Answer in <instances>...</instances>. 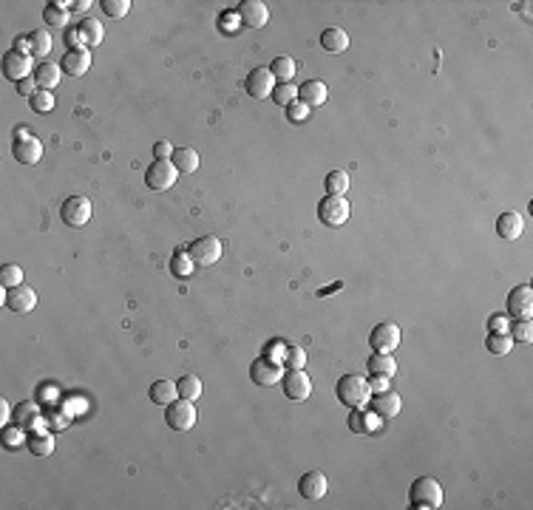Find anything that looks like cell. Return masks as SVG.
I'll use <instances>...</instances> for the list:
<instances>
[{
	"label": "cell",
	"mask_w": 533,
	"mask_h": 510,
	"mask_svg": "<svg viewBox=\"0 0 533 510\" xmlns=\"http://www.w3.org/2000/svg\"><path fill=\"white\" fill-rule=\"evenodd\" d=\"M17 94H23V97H34V94H37V82H34V77L20 80V82H17Z\"/></svg>",
	"instance_id": "f6af8a7d"
},
{
	"label": "cell",
	"mask_w": 533,
	"mask_h": 510,
	"mask_svg": "<svg viewBox=\"0 0 533 510\" xmlns=\"http://www.w3.org/2000/svg\"><path fill=\"white\" fill-rule=\"evenodd\" d=\"M508 315L511 320H531L533 315V289L528 283H519L508 292Z\"/></svg>",
	"instance_id": "9c48e42d"
},
{
	"label": "cell",
	"mask_w": 533,
	"mask_h": 510,
	"mask_svg": "<svg viewBox=\"0 0 533 510\" xmlns=\"http://www.w3.org/2000/svg\"><path fill=\"white\" fill-rule=\"evenodd\" d=\"M485 349H488L491 354H508V352L514 349V340H511L508 332H491L488 340H485Z\"/></svg>",
	"instance_id": "d590c367"
},
{
	"label": "cell",
	"mask_w": 533,
	"mask_h": 510,
	"mask_svg": "<svg viewBox=\"0 0 533 510\" xmlns=\"http://www.w3.org/2000/svg\"><path fill=\"white\" fill-rule=\"evenodd\" d=\"M236 17L247 26V28H264L269 23V9L262 0H242L236 9Z\"/></svg>",
	"instance_id": "2e32d148"
},
{
	"label": "cell",
	"mask_w": 533,
	"mask_h": 510,
	"mask_svg": "<svg viewBox=\"0 0 533 510\" xmlns=\"http://www.w3.org/2000/svg\"><path fill=\"white\" fill-rule=\"evenodd\" d=\"M60 68H63V74H68V77H82V74L91 68V51L82 48V45H71V48L63 54Z\"/></svg>",
	"instance_id": "ac0fdd59"
},
{
	"label": "cell",
	"mask_w": 533,
	"mask_h": 510,
	"mask_svg": "<svg viewBox=\"0 0 533 510\" xmlns=\"http://www.w3.org/2000/svg\"><path fill=\"white\" fill-rule=\"evenodd\" d=\"M369 406H372V414L375 417H383V420H392L403 411V397L394 391V389H386V391H377L375 397H369Z\"/></svg>",
	"instance_id": "9a60e30c"
},
{
	"label": "cell",
	"mask_w": 533,
	"mask_h": 510,
	"mask_svg": "<svg viewBox=\"0 0 533 510\" xmlns=\"http://www.w3.org/2000/svg\"><path fill=\"white\" fill-rule=\"evenodd\" d=\"M63 68L57 65V63H37V68H34V82H37V88H43V91H51V88H57L60 85V80H63V74H60Z\"/></svg>",
	"instance_id": "cb8c5ba5"
},
{
	"label": "cell",
	"mask_w": 533,
	"mask_h": 510,
	"mask_svg": "<svg viewBox=\"0 0 533 510\" xmlns=\"http://www.w3.org/2000/svg\"><path fill=\"white\" fill-rule=\"evenodd\" d=\"M321 48L329 54H343L349 48V34L340 26H329L321 31Z\"/></svg>",
	"instance_id": "603a6c76"
},
{
	"label": "cell",
	"mask_w": 533,
	"mask_h": 510,
	"mask_svg": "<svg viewBox=\"0 0 533 510\" xmlns=\"http://www.w3.org/2000/svg\"><path fill=\"white\" fill-rule=\"evenodd\" d=\"M269 71H272V77H275L278 82H289V80L295 77V60H292V57H275V60L269 63Z\"/></svg>",
	"instance_id": "836d02e7"
},
{
	"label": "cell",
	"mask_w": 533,
	"mask_h": 510,
	"mask_svg": "<svg viewBox=\"0 0 533 510\" xmlns=\"http://www.w3.org/2000/svg\"><path fill=\"white\" fill-rule=\"evenodd\" d=\"M318 219L326 227H343L349 222V202L343 196H323L318 202Z\"/></svg>",
	"instance_id": "52a82bcc"
},
{
	"label": "cell",
	"mask_w": 533,
	"mask_h": 510,
	"mask_svg": "<svg viewBox=\"0 0 533 510\" xmlns=\"http://www.w3.org/2000/svg\"><path fill=\"white\" fill-rule=\"evenodd\" d=\"M151 400H154V406H171L176 397H179V391H176V383L173 380H156L154 386H151Z\"/></svg>",
	"instance_id": "f1b7e54d"
},
{
	"label": "cell",
	"mask_w": 533,
	"mask_h": 510,
	"mask_svg": "<svg viewBox=\"0 0 533 510\" xmlns=\"http://www.w3.org/2000/svg\"><path fill=\"white\" fill-rule=\"evenodd\" d=\"M400 343H403V329H400L394 320H383V323H377V326L369 332V346H372V352H386V354H392Z\"/></svg>",
	"instance_id": "277c9868"
},
{
	"label": "cell",
	"mask_w": 533,
	"mask_h": 510,
	"mask_svg": "<svg viewBox=\"0 0 533 510\" xmlns=\"http://www.w3.org/2000/svg\"><path fill=\"white\" fill-rule=\"evenodd\" d=\"M28 105H31V111H34V114H48V111L54 108V97H51V91L37 88V94H34V97H28Z\"/></svg>",
	"instance_id": "60d3db41"
},
{
	"label": "cell",
	"mask_w": 533,
	"mask_h": 510,
	"mask_svg": "<svg viewBox=\"0 0 533 510\" xmlns=\"http://www.w3.org/2000/svg\"><path fill=\"white\" fill-rule=\"evenodd\" d=\"M171 162L176 165L179 173H196L199 165H202V156H199V151H193V148H176L173 156H171Z\"/></svg>",
	"instance_id": "4316f807"
},
{
	"label": "cell",
	"mask_w": 533,
	"mask_h": 510,
	"mask_svg": "<svg viewBox=\"0 0 533 510\" xmlns=\"http://www.w3.org/2000/svg\"><path fill=\"white\" fill-rule=\"evenodd\" d=\"M11 156L20 165H37L43 159V142L37 136H31L26 128L14 131V145H11Z\"/></svg>",
	"instance_id": "5b68a950"
},
{
	"label": "cell",
	"mask_w": 533,
	"mask_h": 510,
	"mask_svg": "<svg viewBox=\"0 0 533 510\" xmlns=\"http://www.w3.org/2000/svg\"><path fill=\"white\" fill-rule=\"evenodd\" d=\"M196 420H199V411H196V406L190 400L176 397L171 406H165V423L173 431H190L196 425Z\"/></svg>",
	"instance_id": "3957f363"
},
{
	"label": "cell",
	"mask_w": 533,
	"mask_h": 510,
	"mask_svg": "<svg viewBox=\"0 0 533 510\" xmlns=\"http://www.w3.org/2000/svg\"><path fill=\"white\" fill-rule=\"evenodd\" d=\"M193 261H190V255L188 253H176L173 258H171V272L176 275V278H190V272H193Z\"/></svg>",
	"instance_id": "b9f144b4"
},
{
	"label": "cell",
	"mask_w": 533,
	"mask_h": 510,
	"mask_svg": "<svg viewBox=\"0 0 533 510\" xmlns=\"http://www.w3.org/2000/svg\"><path fill=\"white\" fill-rule=\"evenodd\" d=\"M11 51L28 54V34H26V37H14V43H11ZM28 57H31V54H28Z\"/></svg>",
	"instance_id": "c3c4849f"
},
{
	"label": "cell",
	"mask_w": 533,
	"mask_h": 510,
	"mask_svg": "<svg viewBox=\"0 0 533 510\" xmlns=\"http://www.w3.org/2000/svg\"><path fill=\"white\" fill-rule=\"evenodd\" d=\"M48 51H51V34H48L45 28H34V31L28 34V54L45 63Z\"/></svg>",
	"instance_id": "83f0119b"
},
{
	"label": "cell",
	"mask_w": 533,
	"mask_h": 510,
	"mask_svg": "<svg viewBox=\"0 0 533 510\" xmlns=\"http://www.w3.org/2000/svg\"><path fill=\"white\" fill-rule=\"evenodd\" d=\"M26 443V428L20 425H3V448L6 451H17Z\"/></svg>",
	"instance_id": "f35d334b"
},
{
	"label": "cell",
	"mask_w": 533,
	"mask_h": 510,
	"mask_svg": "<svg viewBox=\"0 0 533 510\" xmlns=\"http://www.w3.org/2000/svg\"><path fill=\"white\" fill-rule=\"evenodd\" d=\"M525 230V219L517 213V210H505L500 219H497V236L505 239V242H517Z\"/></svg>",
	"instance_id": "44dd1931"
},
{
	"label": "cell",
	"mask_w": 533,
	"mask_h": 510,
	"mask_svg": "<svg viewBox=\"0 0 533 510\" xmlns=\"http://www.w3.org/2000/svg\"><path fill=\"white\" fill-rule=\"evenodd\" d=\"M26 448H28L31 457L45 460V457L54 454V437H51L48 431H43V428H34V431H28V437H26Z\"/></svg>",
	"instance_id": "7402d4cb"
},
{
	"label": "cell",
	"mask_w": 533,
	"mask_h": 510,
	"mask_svg": "<svg viewBox=\"0 0 533 510\" xmlns=\"http://www.w3.org/2000/svg\"><path fill=\"white\" fill-rule=\"evenodd\" d=\"M366 369H369L372 377H392L397 371V363L386 352H372V357L366 360Z\"/></svg>",
	"instance_id": "484cf974"
},
{
	"label": "cell",
	"mask_w": 533,
	"mask_h": 510,
	"mask_svg": "<svg viewBox=\"0 0 533 510\" xmlns=\"http://www.w3.org/2000/svg\"><path fill=\"white\" fill-rule=\"evenodd\" d=\"M77 37H80L82 48H97V45L102 43V37H105L102 23H99V20H94V17H85V20L77 26Z\"/></svg>",
	"instance_id": "d4e9b609"
},
{
	"label": "cell",
	"mask_w": 533,
	"mask_h": 510,
	"mask_svg": "<svg viewBox=\"0 0 533 510\" xmlns=\"http://www.w3.org/2000/svg\"><path fill=\"white\" fill-rule=\"evenodd\" d=\"M281 377H284V369H281V363L278 360H272V357H259L253 366H250V380L256 383V386H262V389H269V386H275V383H281Z\"/></svg>",
	"instance_id": "4fadbf2b"
},
{
	"label": "cell",
	"mask_w": 533,
	"mask_h": 510,
	"mask_svg": "<svg viewBox=\"0 0 533 510\" xmlns=\"http://www.w3.org/2000/svg\"><path fill=\"white\" fill-rule=\"evenodd\" d=\"M60 219L68 224V227H85L91 222V202L85 196H71L63 202V210H60Z\"/></svg>",
	"instance_id": "30bf717a"
},
{
	"label": "cell",
	"mask_w": 533,
	"mask_h": 510,
	"mask_svg": "<svg viewBox=\"0 0 533 510\" xmlns=\"http://www.w3.org/2000/svg\"><path fill=\"white\" fill-rule=\"evenodd\" d=\"M326 97H329V88H326V82H321V80H306V82L298 88V102H303L309 111H312V108H321V105L326 102Z\"/></svg>",
	"instance_id": "ffe728a7"
},
{
	"label": "cell",
	"mask_w": 533,
	"mask_h": 510,
	"mask_svg": "<svg viewBox=\"0 0 533 510\" xmlns=\"http://www.w3.org/2000/svg\"><path fill=\"white\" fill-rule=\"evenodd\" d=\"M202 380L196 377V374H182L179 380H176V391H179V397L182 400H190V403H196L199 397H202Z\"/></svg>",
	"instance_id": "f546056e"
},
{
	"label": "cell",
	"mask_w": 533,
	"mask_h": 510,
	"mask_svg": "<svg viewBox=\"0 0 533 510\" xmlns=\"http://www.w3.org/2000/svg\"><path fill=\"white\" fill-rule=\"evenodd\" d=\"M275 105H281V108H286V105H292L295 99H298V88L292 85V82H275V88H272V97H269Z\"/></svg>",
	"instance_id": "e575fe53"
},
{
	"label": "cell",
	"mask_w": 533,
	"mask_h": 510,
	"mask_svg": "<svg viewBox=\"0 0 533 510\" xmlns=\"http://www.w3.org/2000/svg\"><path fill=\"white\" fill-rule=\"evenodd\" d=\"M326 491H329V482H326V477H323L321 471H306V474L298 479V494H301V499H306V502L323 499Z\"/></svg>",
	"instance_id": "e0dca14e"
},
{
	"label": "cell",
	"mask_w": 533,
	"mask_h": 510,
	"mask_svg": "<svg viewBox=\"0 0 533 510\" xmlns=\"http://www.w3.org/2000/svg\"><path fill=\"white\" fill-rule=\"evenodd\" d=\"M323 190L326 196H343L349 190V173L346 170H329L323 179Z\"/></svg>",
	"instance_id": "1f68e13d"
},
{
	"label": "cell",
	"mask_w": 533,
	"mask_h": 510,
	"mask_svg": "<svg viewBox=\"0 0 533 510\" xmlns=\"http://www.w3.org/2000/svg\"><path fill=\"white\" fill-rule=\"evenodd\" d=\"M284 369H303L306 366V352H303V346H295V343H289V346H284Z\"/></svg>",
	"instance_id": "8d00e7d4"
},
{
	"label": "cell",
	"mask_w": 533,
	"mask_h": 510,
	"mask_svg": "<svg viewBox=\"0 0 533 510\" xmlns=\"http://www.w3.org/2000/svg\"><path fill=\"white\" fill-rule=\"evenodd\" d=\"M23 283V269L17 264H3L0 266V286L3 289H14Z\"/></svg>",
	"instance_id": "74e56055"
},
{
	"label": "cell",
	"mask_w": 533,
	"mask_h": 510,
	"mask_svg": "<svg viewBox=\"0 0 533 510\" xmlns=\"http://www.w3.org/2000/svg\"><path fill=\"white\" fill-rule=\"evenodd\" d=\"M9 420H11V406H9V403H6V400H0V423H3V425H6V423H9Z\"/></svg>",
	"instance_id": "816d5d0a"
},
{
	"label": "cell",
	"mask_w": 533,
	"mask_h": 510,
	"mask_svg": "<svg viewBox=\"0 0 533 510\" xmlns=\"http://www.w3.org/2000/svg\"><path fill=\"white\" fill-rule=\"evenodd\" d=\"M386 380H389V377H372V380H369V389H372V391H386V389H389Z\"/></svg>",
	"instance_id": "f907efd6"
},
{
	"label": "cell",
	"mask_w": 533,
	"mask_h": 510,
	"mask_svg": "<svg viewBox=\"0 0 533 510\" xmlns=\"http://www.w3.org/2000/svg\"><path fill=\"white\" fill-rule=\"evenodd\" d=\"M508 335L514 343H531L533 340V323L531 320H514L508 326Z\"/></svg>",
	"instance_id": "ab89813d"
},
{
	"label": "cell",
	"mask_w": 533,
	"mask_h": 510,
	"mask_svg": "<svg viewBox=\"0 0 533 510\" xmlns=\"http://www.w3.org/2000/svg\"><path fill=\"white\" fill-rule=\"evenodd\" d=\"M488 326H491V332H505V329H508V320H505L502 315H494V318L488 320Z\"/></svg>",
	"instance_id": "681fc988"
},
{
	"label": "cell",
	"mask_w": 533,
	"mask_h": 510,
	"mask_svg": "<svg viewBox=\"0 0 533 510\" xmlns=\"http://www.w3.org/2000/svg\"><path fill=\"white\" fill-rule=\"evenodd\" d=\"M244 88H247V94L250 97H256V99H266V97H272V88H275V77H272V71L269 68H253L250 74H247V82H244Z\"/></svg>",
	"instance_id": "d6986e66"
},
{
	"label": "cell",
	"mask_w": 533,
	"mask_h": 510,
	"mask_svg": "<svg viewBox=\"0 0 533 510\" xmlns=\"http://www.w3.org/2000/svg\"><path fill=\"white\" fill-rule=\"evenodd\" d=\"M335 394H338V400L346 406V408H363L366 403H369V397H372V389H369V380L366 377H360V374H343L340 380H338V386H335Z\"/></svg>",
	"instance_id": "6da1fadb"
},
{
	"label": "cell",
	"mask_w": 533,
	"mask_h": 510,
	"mask_svg": "<svg viewBox=\"0 0 533 510\" xmlns=\"http://www.w3.org/2000/svg\"><path fill=\"white\" fill-rule=\"evenodd\" d=\"M63 6H68V3H45V9H43L45 26H51V28H65V23H68V9H63Z\"/></svg>",
	"instance_id": "d6a6232c"
},
{
	"label": "cell",
	"mask_w": 533,
	"mask_h": 510,
	"mask_svg": "<svg viewBox=\"0 0 533 510\" xmlns=\"http://www.w3.org/2000/svg\"><path fill=\"white\" fill-rule=\"evenodd\" d=\"M102 11L108 17H125L131 11V0H102Z\"/></svg>",
	"instance_id": "7bdbcfd3"
},
{
	"label": "cell",
	"mask_w": 533,
	"mask_h": 510,
	"mask_svg": "<svg viewBox=\"0 0 533 510\" xmlns=\"http://www.w3.org/2000/svg\"><path fill=\"white\" fill-rule=\"evenodd\" d=\"M409 505L417 510H437L443 508V488L434 477H420L409 488Z\"/></svg>",
	"instance_id": "7a4b0ae2"
},
{
	"label": "cell",
	"mask_w": 533,
	"mask_h": 510,
	"mask_svg": "<svg viewBox=\"0 0 533 510\" xmlns=\"http://www.w3.org/2000/svg\"><path fill=\"white\" fill-rule=\"evenodd\" d=\"M349 428H352V431H366V423H363V417H360V408H355V414L349 417Z\"/></svg>",
	"instance_id": "7dc6e473"
},
{
	"label": "cell",
	"mask_w": 533,
	"mask_h": 510,
	"mask_svg": "<svg viewBox=\"0 0 533 510\" xmlns=\"http://www.w3.org/2000/svg\"><path fill=\"white\" fill-rule=\"evenodd\" d=\"M3 306L11 309L14 315H28L34 306H37V292L26 283L14 286V289H6L3 292Z\"/></svg>",
	"instance_id": "8fae6325"
},
{
	"label": "cell",
	"mask_w": 533,
	"mask_h": 510,
	"mask_svg": "<svg viewBox=\"0 0 533 510\" xmlns=\"http://www.w3.org/2000/svg\"><path fill=\"white\" fill-rule=\"evenodd\" d=\"M281 380H284V394L289 400H295V403H301V400H306L312 394V380H309V374L303 369H286Z\"/></svg>",
	"instance_id": "7c38bea8"
},
{
	"label": "cell",
	"mask_w": 533,
	"mask_h": 510,
	"mask_svg": "<svg viewBox=\"0 0 533 510\" xmlns=\"http://www.w3.org/2000/svg\"><path fill=\"white\" fill-rule=\"evenodd\" d=\"M188 255H190V261L199 264V266H213V264L222 258V242H219L216 236H202V239L190 242Z\"/></svg>",
	"instance_id": "ba28073f"
},
{
	"label": "cell",
	"mask_w": 533,
	"mask_h": 510,
	"mask_svg": "<svg viewBox=\"0 0 533 510\" xmlns=\"http://www.w3.org/2000/svg\"><path fill=\"white\" fill-rule=\"evenodd\" d=\"M176 179H179V170H176V165H173L171 159H156V162L145 170V185H148L151 190H156V193L171 190V188L176 185Z\"/></svg>",
	"instance_id": "8992f818"
},
{
	"label": "cell",
	"mask_w": 533,
	"mask_h": 510,
	"mask_svg": "<svg viewBox=\"0 0 533 510\" xmlns=\"http://www.w3.org/2000/svg\"><path fill=\"white\" fill-rule=\"evenodd\" d=\"M14 420H17L20 428L34 431V428L40 425V408H37L34 403H20V406L14 408Z\"/></svg>",
	"instance_id": "4dcf8cb0"
},
{
	"label": "cell",
	"mask_w": 533,
	"mask_h": 510,
	"mask_svg": "<svg viewBox=\"0 0 533 510\" xmlns=\"http://www.w3.org/2000/svg\"><path fill=\"white\" fill-rule=\"evenodd\" d=\"M173 151H176V148H173L171 142H165V139H162V142H156V151H154V153H156V159H171V156H173Z\"/></svg>",
	"instance_id": "bcb514c9"
},
{
	"label": "cell",
	"mask_w": 533,
	"mask_h": 510,
	"mask_svg": "<svg viewBox=\"0 0 533 510\" xmlns=\"http://www.w3.org/2000/svg\"><path fill=\"white\" fill-rule=\"evenodd\" d=\"M286 119L289 122H295V125H301V122H306L309 119V108L303 105V102H292V105H286Z\"/></svg>",
	"instance_id": "ee69618b"
},
{
	"label": "cell",
	"mask_w": 533,
	"mask_h": 510,
	"mask_svg": "<svg viewBox=\"0 0 533 510\" xmlns=\"http://www.w3.org/2000/svg\"><path fill=\"white\" fill-rule=\"evenodd\" d=\"M34 74V65H31V57L28 54H20V51H6L3 54V77L11 80L14 85L26 77Z\"/></svg>",
	"instance_id": "5bb4252c"
}]
</instances>
